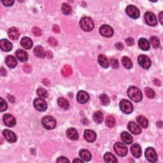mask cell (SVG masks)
Here are the masks:
<instances>
[{"mask_svg":"<svg viewBox=\"0 0 163 163\" xmlns=\"http://www.w3.org/2000/svg\"><path fill=\"white\" fill-rule=\"evenodd\" d=\"M128 95L131 99L135 102H140L143 98L141 91L136 87H130L128 90Z\"/></svg>","mask_w":163,"mask_h":163,"instance_id":"obj_1","label":"cell"},{"mask_svg":"<svg viewBox=\"0 0 163 163\" xmlns=\"http://www.w3.org/2000/svg\"><path fill=\"white\" fill-rule=\"evenodd\" d=\"M80 26L82 30L84 31L89 32L94 29V24L93 20L90 17H83L81 19L80 21Z\"/></svg>","mask_w":163,"mask_h":163,"instance_id":"obj_2","label":"cell"},{"mask_svg":"<svg viewBox=\"0 0 163 163\" xmlns=\"http://www.w3.org/2000/svg\"><path fill=\"white\" fill-rule=\"evenodd\" d=\"M43 126L48 130L53 129L56 127V121L51 116H45L41 120Z\"/></svg>","mask_w":163,"mask_h":163,"instance_id":"obj_3","label":"cell"},{"mask_svg":"<svg viewBox=\"0 0 163 163\" xmlns=\"http://www.w3.org/2000/svg\"><path fill=\"white\" fill-rule=\"evenodd\" d=\"M120 108L124 114H129L133 111V104L127 99H123L120 103Z\"/></svg>","mask_w":163,"mask_h":163,"instance_id":"obj_4","label":"cell"},{"mask_svg":"<svg viewBox=\"0 0 163 163\" xmlns=\"http://www.w3.org/2000/svg\"><path fill=\"white\" fill-rule=\"evenodd\" d=\"M114 150L115 153L120 157H124L128 154V150L126 146L124 143L117 142L114 145Z\"/></svg>","mask_w":163,"mask_h":163,"instance_id":"obj_5","label":"cell"},{"mask_svg":"<svg viewBox=\"0 0 163 163\" xmlns=\"http://www.w3.org/2000/svg\"><path fill=\"white\" fill-rule=\"evenodd\" d=\"M34 106L38 111L44 112L47 108V104L42 98H36L33 102Z\"/></svg>","mask_w":163,"mask_h":163,"instance_id":"obj_6","label":"cell"},{"mask_svg":"<svg viewBox=\"0 0 163 163\" xmlns=\"http://www.w3.org/2000/svg\"><path fill=\"white\" fill-rule=\"evenodd\" d=\"M126 14L130 17L131 18L136 19L140 17V11L138 8L133 5H129L126 9Z\"/></svg>","mask_w":163,"mask_h":163,"instance_id":"obj_7","label":"cell"},{"mask_svg":"<svg viewBox=\"0 0 163 163\" xmlns=\"http://www.w3.org/2000/svg\"><path fill=\"white\" fill-rule=\"evenodd\" d=\"M145 155L147 159L151 162H156L157 160V156L156 152L153 148L149 147L145 150Z\"/></svg>","mask_w":163,"mask_h":163,"instance_id":"obj_8","label":"cell"},{"mask_svg":"<svg viewBox=\"0 0 163 163\" xmlns=\"http://www.w3.org/2000/svg\"><path fill=\"white\" fill-rule=\"evenodd\" d=\"M99 33L104 37L110 38L114 35V30L108 25L104 24L99 28Z\"/></svg>","mask_w":163,"mask_h":163,"instance_id":"obj_9","label":"cell"},{"mask_svg":"<svg viewBox=\"0 0 163 163\" xmlns=\"http://www.w3.org/2000/svg\"><path fill=\"white\" fill-rule=\"evenodd\" d=\"M144 19L146 24L150 26H154L157 24V20L156 15L152 12H147L144 15Z\"/></svg>","mask_w":163,"mask_h":163,"instance_id":"obj_10","label":"cell"},{"mask_svg":"<svg viewBox=\"0 0 163 163\" xmlns=\"http://www.w3.org/2000/svg\"><path fill=\"white\" fill-rule=\"evenodd\" d=\"M139 64L144 69H149L151 66V61L147 56L140 55L138 58Z\"/></svg>","mask_w":163,"mask_h":163,"instance_id":"obj_11","label":"cell"},{"mask_svg":"<svg viewBox=\"0 0 163 163\" xmlns=\"http://www.w3.org/2000/svg\"><path fill=\"white\" fill-rule=\"evenodd\" d=\"M3 135L5 139L10 143H15L17 141V136L13 131L5 129L3 131Z\"/></svg>","mask_w":163,"mask_h":163,"instance_id":"obj_12","label":"cell"},{"mask_svg":"<svg viewBox=\"0 0 163 163\" xmlns=\"http://www.w3.org/2000/svg\"><path fill=\"white\" fill-rule=\"evenodd\" d=\"M3 122L8 127H14L16 124V120L14 116L10 114H5L3 116Z\"/></svg>","mask_w":163,"mask_h":163,"instance_id":"obj_13","label":"cell"},{"mask_svg":"<svg viewBox=\"0 0 163 163\" xmlns=\"http://www.w3.org/2000/svg\"><path fill=\"white\" fill-rule=\"evenodd\" d=\"M89 95L83 91H79L77 96V99L78 102L82 104L86 103L89 100Z\"/></svg>","mask_w":163,"mask_h":163,"instance_id":"obj_14","label":"cell"},{"mask_svg":"<svg viewBox=\"0 0 163 163\" xmlns=\"http://www.w3.org/2000/svg\"><path fill=\"white\" fill-rule=\"evenodd\" d=\"M128 128L129 131L134 135H139L141 132V129L140 126L134 122H129L128 124Z\"/></svg>","mask_w":163,"mask_h":163,"instance_id":"obj_15","label":"cell"},{"mask_svg":"<svg viewBox=\"0 0 163 163\" xmlns=\"http://www.w3.org/2000/svg\"><path fill=\"white\" fill-rule=\"evenodd\" d=\"M8 37L12 40H17L20 37V32L16 28H11L8 31Z\"/></svg>","mask_w":163,"mask_h":163,"instance_id":"obj_16","label":"cell"},{"mask_svg":"<svg viewBox=\"0 0 163 163\" xmlns=\"http://www.w3.org/2000/svg\"><path fill=\"white\" fill-rule=\"evenodd\" d=\"M66 136L71 140L75 141L78 139V133L75 128H69L66 131Z\"/></svg>","mask_w":163,"mask_h":163,"instance_id":"obj_17","label":"cell"},{"mask_svg":"<svg viewBox=\"0 0 163 163\" xmlns=\"http://www.w3.org/2000/svg\"><path fill=\"white\" fill-rule=\"evenodd\" d=\"M96 136H97L96 133L94 131L90 130V129H87V130H85L84 132L85 139L88 142H91V143H93V142L96 140Z\"/></svg>","mask_w":163,"mask_h":163,"instance_id":"obj_18","label":"cell"},{"mask_svg":"<svg viewBox=\"0 0 163 163\" xmlns=\"http://www.w3.org/2000/svg\"><path fill=\"white\" fill-rule=\"evenodd\" d=\"M20 45L25 49H31L33 47V43L31 38L29 37H23L20 40Z\"/></svg>","mask_w":163,"mask_h":163,"instance_id":"obj_19","label":"cell"},{"mask_svg":"<svg viewBox=\"0 0 163 163\" xmlns=\"http://www.w3.org/2000/svg\"><path fill=\"white\" fill-rule=\"evenodd\" d=\"M131 152L135 158H139L141 156V148L138 144H133L131 147Z\"/></svg>","mask_w":163,"mask_h":163,"instance_id":"obj_20","label":"cell"},{"mask_svg":"<svg viewBox=\"0 0 163 163\" xmlns=\"http://www.w3.org/2000/svg\"><path fill=\"white\" fill-rule=\"evenodd\" d=\"M0 47L5 52H9L12 49V44L7 39H3L0 41Z\"/></svg>","mask_w":163,"mask_h":163,"instance_id":"obj_21","label":"cell"},{"mask_svg":"<svg viewBox=\"0 0 163 163\" xmlns=\"http://www.w3.org/2000/svg\"><path fill=\"white\" fill-rule=\"evenodd\" d=\"M15 55L17 59L21 62H26L28 59V54L23 50H17L15 52Z\"/></svg>","mask_w":163,"mask_h":163,"instance_id":"obj_22","label":"cell"},{"mask_svg":"<svg viewBox=\"0 0 163 163\" xmlns=\"http://www.w3.org/2000/svg\"><path fill=\"white\" fill-rule=\"evenodd\" d=\"M79 156H80L82 160L87 162L91 161L92 159V155L91 152L89 151V150L85 149L81 150L80 152H79Z\"/></svg>","mask_w":163,"mask_h":163,"instance_id":"obj_23","label":"cell"},{"mask_svg":"<svg viewBox=\"0 0 163 163\" xmlns=\"http://www.w3.org/2000/svg\"><path fill=\"white\" fill-rule=\"evenodd\" d=\"M99 64L104 68H108L109 66V62L108 61V58L103 54H99L98 57Z\"/></svg>","mask_w":163,"mask_h":163,"instance_id":"obj_24","label":"cell"},{"mask_svg":"<svg viewBox=\"0 0 163 163\" xmlns=\"http://www.w3.org/2000/svg\"><path fill=\"white\" fill-rule=\"evenodd\" d=\"M5 62L7 66L10 68H14L17 64V62L15 57L13 56H8L6 57Z\"/></svg>","mask_w":163,"mask_h":163,"instance_id":"obj_25","label":"cell"},{"mask_svg":"<svg viewBox=\"0 0 163 163\" xmlns=\"http://www.w3.org/2000/svg\"><path fill=\"white\" fill-rule=\"evenodd\" d=\"M33 52H34L35 56H36L38 58H41V59L45 57V54H46L43 48L40 45L36 46V47L35 48L34 51H33Z\"/></svg>","mask_w":163,"mask_h":163,"instance_id":"obj_26","label":"cell"},{"mask_svg":"<svg viewBox=\"0 0 163 163\" xmlns=\"http://www.w3.org/2000/svg\"><path fill=\"white\" fill-rule=\"evenodd\" d=\"M138 45L140 48L144 51H147L150 49V43L149 42V41L147 39L143 38H140L139 40Z\"/></svg>","mask_w":163,"mask_h":163,"instance_id":"obj_27","label":"cell"},{"mask_svg":"<svg viewBox=\"0 0 163 163\" xmlns=\"http://www.w3.org/2000/svg\"><path fill=\"white\" fill-rule=\"evenodd\" d=\"M121 139H122V141L126 144L129 145L131 143H133V137L130 134H129L127 132H123L121 134Z\"/></svg>","mask_w":163,"mask_h":163,"instance_id":"obj_28","label":"cell"},{"mask_svg":"<svg viewBox=\"0 0 163 163\" xmlns=\"http://www.w3.org/2000/svg\"><path fill=\"white\" fill-rule=\"evenodd\" d=\"M57 103L59 106L64 110H68L70 107L69 101L65 98H60L57 100Z\"/></svg>","mask_w":163,"mask_h":163,"instance_id":"obj_29","label":"cell"},{"mask_svg":"<svg viewBox=\"0 0 163 163\" xmlns=\"http://www.w3.org/2000/svg\"><path fill=\"white\" fill-rule=\"evenodd\" d=\"M104 160L106 162H117L118 160L116 157L110 152H107L104 156Z\"/></svg>","mask_w":163,"mask_h":163,"instance_id":"obj_30","label":"cell"},{"mask_svg":"<svg viewBox=\"0 0 163 163\" xmlns=\"http://www.w3.org/2000/svg\"><path fill=\"white\" fill-rule=\"evenodd\" d=\"M122 63L125 68L129 70L131 69L133 66V64L131 59L127 56H124L122 58Z\"/></svg>","mask_w":163,"mask_h":163,"instance_id":"obj_31","label":"cell"},{"mask_svg":"<svg viewBox=\"0 0 163 163\" xmlns=\"http://www.w3.org/2000/svg\"><path fill=\"white\" fill-rule=\"evenodd\" d=\"M137 122H138V124L140 125V126L143 128H147L149 126V121L148 120L146 119L145 117L140 115L138 117H137L136 118Z\"/></svg>","mask_w":163,"mask_h":163,"instance_id":"obj_32","label":"cell"},{"mask_svg":"<svg viewBox=\"0 0 163 163\" xmlns=\"http://www.w3.org/2000/svg\"><path fill=\"white\" fill-rule=\"evenodd\" d=\"M105 124L108 128H114L115 126V124H116V121H115V118L114 117L111 116V115L106 117V120H105Z\"/></svg>","mask_w":163,"mask_h":163,"instance_id":"obj_33","label":"cell"},{"mask_svg":"<svg viewBox=\"0 0 163 163\" xmlns=\"http://www.w3.org/2000/svg\"><path fill=\"white\" fill-rule=\"evenodd\" d=\"M93 119L97 124H101L103 120V115L101 112L98 111L93 115Z\"/></svg>","mask_w":163,"mask_h":163,"instance_id":"obj_34","label":"cell"},{"mask_svg":"<svg viewBox=\"0 0 163 163\" xmlns=\"http://www.w3.org/2000/svg\"><path fill=\"white\" fill-rule=\"evenodd\" d=\"M61 10L64 15H70L72 14V8L70 5L67 3H63L61 7Z\"/></svg>","mask_w":163,"mask_h":163,"instance_id":"obj_35","label":"cell"},{"mask_svg":"<svg viewBox=\"0 0 163 163\" xmlns=\"http://www.w3.org/2000/svg\"><path fill=\"white\" fill-rule=\"evenodd\" d=\"M61 73L64 77H68L72 74V69L68 65H65L61 70Z\"/></svg>","mask_w":163,"mask_h":163,"instance_id":"obj_36","label":"cell"},{"mask_svg":"<svg viewBox=\"0 0 163 163\" xmlns=\"http://www.w3.org/2000/svg\"><path fill=\"white\" fill-rule=\"evenodd\" d=\"M36 93L40 98H47L49 96L47 91L43 87H39L36 91Z\"/></svg>","mask_w":163,"mask_h":163,"instance_id":"obj_37","label":"cell"},{"mask_svg":"<svg viewBox=\"0 0 163 163\" xmlns=\"http://www.w3.org/2000/svg\"><path fill=\"white\" fill-rule=\"evenodd\" d=\"M150 41L154 49H158L160 47V41L157 37L152 36L150 38Z\"/></svg>","mask_w":163,"mask_h":163,"instance_id":"obj_38","label":"cell"},{"mask_svg":"<svg viewBox=\"0 0 163 163\" xmlns=\"http://www.w3.org/2000/svg\"><path fill=\"white\" fill-rule=\"evenodd\" d=\"M99 99H100V101H101V104H103V105H104V106L108 105L110 102V98L106 94H103L100 95Z\"/></svg>","mask_w":163,"mask_h":163,"instance_id":"obj_39","label":"cell"},{"mask_svg":"<svg viewBox=\"0 0 163 163\" xmlns=\"http://www.w3.org/2000/svg\"><path fill=\"white\" fill-rule=\"evenodd\" d=\"M145 95L150 99H153L156 96L155 91L152 89L149 88V87H147V88L145 89Z\"/></svg>","mask_w":163,"mask_h":163,"instance_id":"obj_40","label":"cell"},{"mask_svg":"<svg viewBox=\"0 0 163 163\" xmlns=\"http://www.w3.org/2000/svg\"><path fill=\"white\" fill-rule=\"evenodd\" d=\"M8 108V104L7 102L3 98H0V111L1 112L5 111Z\"/></svg>","mask_w":163,"mask_h":163,"instance_id":"obj_41","label":"cell"},{"mask_svg":"<svg viewBox=\"0 0 163 163\" xmlns=\"http://www.w3.org/2000/svg\"><path fill=\"white\" fill-rule=\"evenodd\" d=\"M110 64L113 68L117 69L119 68V61L117 59H115V58H112V59H110Z\"/></svg>","mask_w":163,"mask_h":163,"instance_id":"obj_42","label":"cell"},{"mask_svg":"<svg viewBox=\"0 0 163 163\" xmlns=\"http://www.w3.org/2000/svg\"><path fill=\"white\" fill-rule=\"evenodd\" d=\"M48 43H49L50 45L52 46V47H56V46H57V44H58L57 40L54 38H53V37H50V38H49V39H48Z\"/></svg>","mask_w":163,"mask_h":163,"instance_id":"obj_43","label":"cell"},{"mask_svg":"<svg viewBox=\"0 0 163 163\" xmlns=\"http://www.w3.org/2000/svg\"><path fill=\"white\" fill-rule=\"evenodd\" d=\"M32 32L33 33V35L36 36H40L42 34V33H41V30H40V28H33L32 30Z\"/></svg>","mask_w":163,"mask_h":163,"instance_id":"obj_44","label":"cell"},{"mask_svg":"<svg viewBox=\"0 0 163 163\" xmlns=\"http://www.w3.org/2000/svg\"><path fill=\"white\" fill-rule=\"evenodd\" d=\"M22 68H23V70L26 73H30L32 72V67H31V66L30 64H24L23 66V67H22Z\"/></svg>","mask_w":163,"mask_h":163,"instance_id":"obj_45","label":"cell"},{"mask_svg":"<svg viewBox=\"0 0 163 163\" xmlns=\"http://www.w3.org/2000/svg\"><path fill=\"white\" fill-rule=\"evenodd\" d=\"M1 3L6 7H11L13 5V4L14 3V1H13V0H5V1L2 0Z\"/></svg>","mask_w":163,"mask_h":163,"instance_id":"obj_46","label":"cell"},{"mask_svg":"<svg viewBox=\"0 0 163 163\" xmlns=\"http://www.w3.org/2000/svg\"><path fill=\"white\" fill-rule=\"evenodd\" d=\"M126 43L128 46H133L135 44V40L132 38H128L126 39Z\"/></svg>","mask_w":163,"mask_h":163,"instance_id":"obj_47","label":"cell"},{"mask_svg":"<svg viewBox=\"0 0 163 163\" xmlns=\"http://www.w3.org/2000/svg\"><path fill=\"white\" fill-rule=\"evenodd\" d=\"M57 162H70V161L65 157H60L57 159Z\"/></svg>","mask_w":163,"mask_h":163,"instance_id":"obj_48","label":"cell"},{"mask_svg":"<svg viewBox=\"0 0 163 163\" xmlns=\"http://www.w3.org/2000/svg\"><path fill=\"white\" fill-rule=\"evenodd\" d=\"M52 30L55 33H60V28L57 25H54L52 27Z\"/></svg>","mask_w":163,"mask_h":163,"instance_id":"obj_49","label":"cell"},{"mask_svg":"<svg viewBox=\"0 0 163 163\" xmlns=\"http://www.w3.org/2000/svg\"><path fill=\"white\" fill-rule=\"evenodd\" d=\"M115 47L118 50H120V51H121V50H122L124 49V45L122 43H117L115 44Z\"/></svg>","mask_w":163,"mask_h":163,"instance_id":"obj_50","label":"cell"},{"mask_svg":"<svg viewBox=\"0 0 163 163\" xmlns=\"http://www.w3.org/2000/svg\"><path fill=\"white\" fill-rule=\"evenodd\" d=\"M45 56L47 57L48 58V59H52V58L53 57V54H52V53L51 51H48L46 52Z\"/></svg>","mask_w":163,"mask_h":163,"instance_id":"obj_51","label":"cell"},{"mask_svg":"<svg viewBox=\"0 0 163 163\" xmlns=\"http://www.w3.org/2000/svg\"><path fill=\"white\" fill-rule=\"evenodd\" d=\"M154 84H155L156 86H158V87L161 86V85L160 80H157V79H154Z\"/></svg>","mask_w":163,"mask_h":163,"instance_id":"obj_52","label":"cell"},{"mask_svg":"<svg viewBox=\"0 0 163 163\" xmlns=\"http://www.w3.org/2000/svg\"><path fill=\"white\" fill-rule=\"evenodd\" d=\"M0 73H1V75L2 77L5 76V75H7V71H6L5 69H4L3 68H1V72H0Z\"/></svg>","mask_w":163,"mask_h":163,"instance_id":"obj_53","label":"cell"},{"mask_svg":"<svg viewBox=\"0 0 163 163\" xmlns=\"http://www.w3.org/2000/svg\"><path fill=\"white\" fill-rule=\"evenodd\" d=\"M43 84L46 86H49L50 85V82L47 80V79H43Z\"/></svg>","mask_w":163,"mask_h":163,"instance_id":"obj_54","label":"cell"},{"mask_svg":"<svg viewBox=\"0 0 163 163\" xmlns=\"http://www.w3.org/2000/svg\"><path fill=\"white\" fill-rule=\"evenodd\" d=\"M162 14H163V12H161L159 14V21L161 24H162Z\"/></svg>","mask_w":163,"mask_h":163,"instance_id":"obj_55","label":"cell"},{"mask_svg":"<svg viewBox=\"0 0 163 163\" xmlns=\"http://www.w3.org/2000/svg\"><path fill=\"white\" fill-rule=\"evenodd\" d=\"M73 162H82V163L83 162V161L82 160V159H74L73 161Z\"/></svg>","mask_w":163,"mask_h":163,"instance_id":"obj_56","label":"cell"},{"mask_svg":"<svg viewBox=\"0 0 163 163\" xmlns=\"http://www.w3.org/2000/svg\"><path fill=\"white\" fill-rule=\"evenodd\" d=\"M8 100H9V101H10L11 103H14V100H12V99H14V98L13 96H11V98H10V96H8Z\"/></svg>","mask_w":163,"mask_h":163,"instance_id":"obj_57","label":"cell"}]
</instances>
